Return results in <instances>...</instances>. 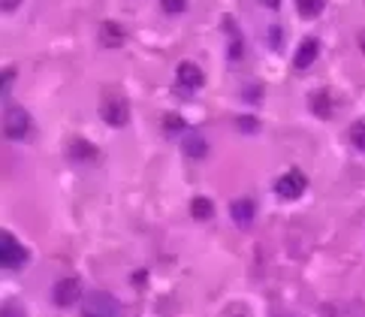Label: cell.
<instances>
[{
  "label": "cell",
  "mask_w": 365,
  "mask_h": 317,
  "mask_svg": "<svg viewBox=\"0 0 365 317\" xmlns=\"http://www.w3.org/2000/svg\"><path fill=\"white\" fill-rule=\"evenodd\" d=\"M31 133H33L31 115L22 106H9L3 112V136L13 142H22V139H31Z\"/></svg>",
  "instance_id": "1"
},
{
  "label": "cell",
  "mask_w": 365,
  "mask_h": 317,
  "mask_svg": "<svg viewBox=\"0 0 365 317\" xmlns=\"http://www.w3.org/2000/svg\"><path fill=\"white\" fill-rule=\"evenodd\" d=\"M118 314H121L118 299L112 293H106V290H94L81 302V317H118Z\"/></svg>",
  "instance_id": "2"
},
{
  "label": "cell",
  "mask_w": 365,
  "mask_h": 317,
  "mask_svg": "<svg viewBox=\"0 0 365 317\" xmlns=\"http://www.w3.org/2000/svg\"><path fill=\"white\" fill-rule=\"evenodd\" d=\"M24 260H27L24 245H18L13 233H0V266L18 269V266H24Z\"/></svg>",
  "instance_id": "3"
},
{
  "label": "cell",
  "mask_w": 365,
  "mask_h": 317,
  "mask_svg": "<svg viewBox=\"0 0 365 317\" xmlns=\"http://www.w3.org/2000/svg\"><path fill=\"white\" fill-rule=\"evenodd\" d=\"M305 187H308V178H305V172H299V169H290L275 181V190L281 199H299L305 194Z\"/></svg>",
  "instance_id": "4"
},
{
  "label": "cell",
  "mask_w": 365,
  "mask_h": 317,
  "mask_svg": "<svg viewBox=\"0 0 365 317\" xmlns=\"http://www.w3.org/2000/svg\"><path fill=\"white\" fill-rule=\"evenodd\" d=\"M52 299H54V305H58V308L76 305L81 299V284L76 278H61L58 284H54V290H52Z\"/></svg>",
  "instance_id": "5"
},
{
  "label": "cell",
  "mask_w": 365,
  "mask_h": 317,
  "mask_svg": "<svg viewBox=\"0 0 365 317\" xmlns=\"http://www.w3.org/2000/svg\"><path fill=\"white\" fill-rule=\"evenodd\" d=\"M176 79L185 91H199L205 82V72L199 70V63H194V61H181L178 70H176Z\"/></svg>",
  "instance_id": "6"
},
{
  "label": "cell",
  "mask_w": 365,
  "mask_h": 317,
  "mask_svg": "<svg viewBox=\"0 0 365 317\" xmlns=\"http://www.w3.org/2000/svg\"><path fill=\"white\" fill-rule=\"evenodd\" d=\"M127 118H130V106H127V100L106 97V103H103V121L109 127H124Z\"/></svg>",
  "instance_id": "7"
},
{
  "label": "cell",
  "mask_w": 365,
  "mask_h": 317,
  "mask_svg": "<svg viewBox=\"0 0 365 317\" xmlns=\"http://www.w3.org/2000/svg\"><path fill=\"white\" fill-rule=\"evenodd\" d=\"M67 154H70V160H76V163H94L100 157V151L88 139H81V136H72L67 142Z\"/></svg>",
  "instance_id": "8"
},
{
  "label": "cell",
  "mask_w": 365,
  "mask_h": 317,
  "mask_svg": "<svg viewBox=\"0 0 365 317\" xmlns=\"http://www.w3.org/2000/svg\"><path fill=\"white\" fill-rule=\"evenodd\" d=\"M317 54H320V42H317L314 36H305L302 45H299V52H296V58H293V67L296 70H308L317 61Z\"/></svg>",
  "instance_id": "9"
},
{
  "label": "cell",
  "mask_w": 365,
  "mask_h": 317,
  "mask_svg": "<svg viewBox=\"0 0 365 317\" xmlns=\"http://www.w3.org/2000/svg\"><path fill=\"white\" fill-rule=\"evenodd\" d=\"M100 40H103V45H109V49H118V45H124L127 33H124V27H121V24H115V22H103V24H100Z\"/></svg>",
  "instance_id": "10"
},
{
  "label": "cell",
  "mask_w": 365,
  "mask_h": 317,
  "mask_svg": "<svg viewBox=\"0 0 365 317\" xmlns=\"http://www.w3.org/2000/svg\"><path fill=\"white\" fill-rule=\"evenodd\" d=\"M181 151H185L187 157H194V160H203L208 154V145L199 133H185V139H181Z\"/></svg>",
  "instance_id": "11"
},
{
  "label": "cell",
  "mask_w": 365,
  "mask_h": 317,
  "mask_svg": "<svg viewBox=\"0 0 365 317\" xmlns=\"http://www.w3.org/2000/svg\"><path fill=\"white\" fill-rule=\"evenodd\" d=\"M308 106H311V112L317 118H329L332 115V97H329V91H317V94H311Z\"/></svg>",
  "instance_id": "12"
},
{
  "label": "cell",
  "mask_w": 365,
  "mask_h": 317,
  "mask_svg": "<svg viewBox=\"0 0 365 317\" xmlns=\"http://www.w3.org/2000/svg\"><path fill=\"white\" fill-rule=\"evenodd\" d=\"M230 212H233V221H235V224H239V226H248V224L254 221V212H257V208H254L251 199H235Z\"/></svg>",
  "instance_id": "13"
},
{
  "label": "cell",
  "mask_w": 365,
  "mask_h": 317,
  "mask_svg": "<svg viewBox=\"0 0 365 317\" xmlns=\"http://www.w3.org/2000/svg\"><path fill=\"white\" fill-rule=\"evenodd\" d=\"M212 212H215V206H212V199H208V196H194V199H190V215L199 217V221L212 217Z\"/></svg>",
  "instance_id": "14"
},
{
  "label": "cell",
  "mask_w": 365,
  "mask_h": 317,
  "mask_svg": "<svg viewBox=\"0 0 365 317\" xmlns=\"http://www.w3.org/2000/svg\"><path fill=\"white\" fill-rule=\"evenodd\" d=\"M296 6L302 18H317L326 9V0H296Z\"/></svg>",
  "instance_id": "15"
},
{
  "label": "cell",
  "mask_w": 365,
  "mask_h": 317,
  "mask_svg": "<svg viewBox=\"0 0 365 317\" xmlns=\"http://www.w3.org/2000/svg\"><path fill=\"white\" fill-rule=\"evenodd\" d=\"M160 6H163V13L166 15H181L187 9V0H163Z\"/></svg>",
  "instance_id": "16"
},
{
  "label": "cell",
  "mask_w": 365,
  "mask_h": 317,
  "mask_svg": "<svg viewBox=\"0 0 365 317\" xmlns=\"http://www.w3.org/2000/svg\"><path fill=\"white\" fill-rule=\"evenodd\" d=\"M350 142L357 145L359 151H365V124H353L350 127Z\"/></svg>",
  "instance_id": "17"
},
{
  "label": "cell",
  "mask_w": 365,
  "mask_h": 317,
  "mask_svg": "<svg viewBox=\"0 0 365 317\" xmlns=\"http://www.w3.org/2000/svg\"><path fill=\"white\" fill-rule=\"evenodd\" d=\"M166 130H185V121H181L178 115H166V121H163Z\"/></svg>",
  "instance_id": "18"
},
{
  "label": "cell",
  "mask_w": 365,
  "mask_h": 317,
  "mask_svg": "<svg viewBox=\"0 0 365 317\" xmlns=\"http://www.w3.org/2000/svg\"><path fill=\"white\" fill-rule=\"evenodd\" d=\"M0 317H24V311H22L18 305H6V308H3V314H0Z\"/></svg>",
  "instance_id": "19"
},
{
  "label": "cell",
  "mask_w": 365,
  "mask_h": 317,
  "mask_svg": "<svg viewBox=\"0 0 365 317\" xmlns=\"http://www.w3.org/2000/svg\"><path fill=\"white\" fill-rule=\"evenodd\" d=\"M18 3H22V0H0V9H3V13H15Z\"/></svg>",
  "instance_id": "20"
},
{
  "label": "cell",
  "mask_w": 365,
  "mask_h": 317,
  "mask_svg": "<svg viewBox=\"0 0 365 317\" xmlns=\"http://www.w3.org/2000/svg\"><path fill=\"white\" fill-rule=\"evenodd\" d=\"M239 127L242 130H257V121L254 118H239Z\"/></svg>",
  "instance_id": "21"
},
{
  "label": "cell",
  "mask_w": 365,
  "mask_h": 317,
  "mask_svg": "<svg viewBox=\"0 0 365 317\" xmlns=\"http://www.w3.org/2000/svg\"><path fill=\"white\" fill-rule=\"evenodd\" d=\"M13 76H15L13 70H6V72H3V91H9V85H13Z\"/></svg>",
  "instance_id": "22"
},
{
  "label": "cell",
  "mask_w": 365,
  "mask_h": 317,
  "mask_svg": "<svg viewBox=\"0 0 365 317\" xmlns=\"http://www.w3.org/2000/svg\"><path fill=\"white\" fill-rule=\"evenodd\" d=\"M260 3H263V6H269V9H278V6H281V0H260Z\"/></svg>",
  "instance_id": "23"
},
{
  "label": "cell",
  "mask_w": 365,
  "mask_h": 317,
  "mask_svg": "<svg viewBox=\"0 0 365 317\" xmlns=\"http://www.w3.org/2000/svg\"><path fill=\"white\" fill-rule=\"evenodd\" d=\"M226 317H248V314H242V311H230V314H226Z\"/></svg>",
  "instance_id": "24"
},
{
  "label": "cell",
  "mask_w": 365,
  "mask_h": 317,
  "mask_svg": "<svg viewBox=\"0 0 365 317\" xmlns=\"http://www.w3.org/2000/svg\"><path fill=\"white\" fill-rule=\"evenodd\" d=\"M359 45H362V49H365V31L359 33Z\"/></svg>",
  "instance_id": "25"
}]
</instances>
